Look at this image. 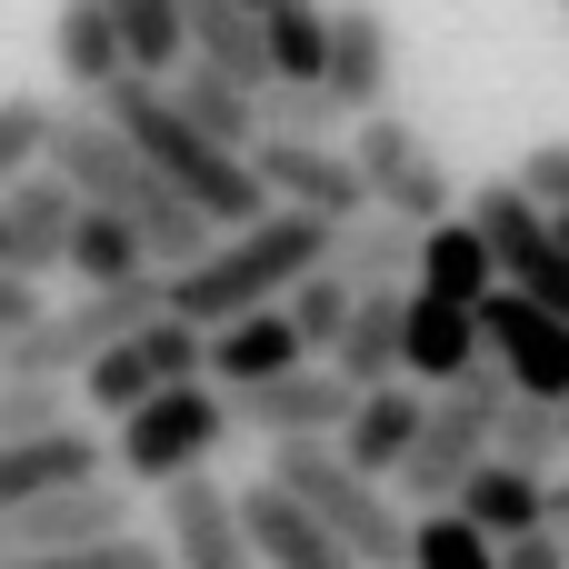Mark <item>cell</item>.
Here are the masks:
<instances>
[{
  "instance_id": "6da1fadb",
  "label": "cell",
  "mask_w": 569,
  "mask_h": 569,
  "mask_svg": "<svg viewBox=\"0 0 569 569\" xmlns=\"http://www.w3.org/2000/svg\"><path fill=\"white\" fill-rule=\"evenodd\" d=\"M40 170H60L70 180V200H90V210H110V220H130L140 230V250H150V270H180V260H200L220 230L90 110V100H60L50 110V150H40Z\"/></svg>"
},
{
  "instance_id": "7a4b0ae2",
  "label": "cell",
  "mask_w": 569,
  "mask_h": 569,
  "mask_svg": "<svg viewBox=\"0 0 569 569\" xmlns=\"http://www.w3.org/2000/svg\"><path fill=\"white\" fill-rule=\"evenodd\" d=\"M330 260V220H310V210H260V220H240V230H220L200 260H180V270H160V310L170 320H190V330H220V320H240V310H270L300 270H320Z\"/></svg>"
},
{
  "instance_id": "3957f363",
  "label": "cell",
  "mask_w": 569,
  "mask_h": 569,
  "mask_svg": "<svg viewBox=\"0 0 569 569\" xmlns=\"http://www.w3.org/2000/svg\"><path fill=\"white\" fill-rule=\"evenodd\" d=\"M90 110H100V120H110V130H120V140H130V150H140V160H150V170H160V180H170L210 230H240V220H260V210H270V200H260V180H250V160H240V150H220V140H200V130H190L150 80H110Z\"/></svg>"
},
{
  "instance_id": "277c9868",
  "label": "cell",
  "mask_w": 569,
  "mask_h": 569,
  "mask_svg": "<svg viewBox=\"0 0 569 569\" xmlns=\"http://www.w3.org/2000/svg\"><path fill=\"white\" fill-rule=\"evenodd\" d=\"M270 480L340 540L350 569H400V550H410V510L390 500V480H360L330 440H270Z\"/></svg>"
},
{
  "instance_id": "5b68a950",
  "label": "cell",
  "mask_w": 569,
  "mask_h": 569,
  "mask_svg": "<svg viewBox=\"0 0 569 569\" xmlns=\"http://www.w3.org/2000/svg\"><path fill=\"white\" fill-rule=\"evenodd\" d=\"M340 160H350V180H360V200L370 210H390V220H450L460 210V180H450V160L400 120V110H370V120H350V140H340Z\"/></svg>"
},
{
  "instance_id": "8992f818",
  "label": "cell",
  "mask_w": 569,
  "mask_h": 569,
  "mask_svg": "<svg viewBox=\"0 0 569 569\" xmlns=\"http://www.w3.org/2000/svg\"><path fill=\"white\" fill-rule=\"evenodd\" d=\"M220 440H230V400H220L210 380H170V390H150L140 410H120L110 460H120L130 480H190V470H210Z\"/></svg>"
},
{
  "instance_id": "52a82bcc",
  "label": "cell",
  "mask_w": 569,
  "mask_h": 569,
  "mask_svg": "<svg viewBox=\"0 0 569 569\" xmlns=\"http://www.w3.org/2000/svg\"><path fill=\"white\" fill-rule=\"evenodd\" d=\"M470 330H480V360L520 390V400H569V320L530 310L520 290H480L470 300Z\"/></svg>"
},
{
  "instance_id": "ba28073f",
  "label": "cell",
  "mask_w": 569,
  "mask_h": 569,
  "mask_svg": "<svg viewBox=\"0 0 569 569\" xmlns=\"http://www.w3.org/2000/svg\"><path fill=\"white\" fill-rule=\"evenodd\" d=\"M390 80H400L390 10L380 0H330L320 10V100L340 120H370V110H390Z\"/></svg>"
},
{
  "instance_id": "9c48e42d",
  "label": "cell",
  "mask_w": 569,
  "mask_h": 569,
  "mask_svg": "<svg viewBox=\"0 0 569 569\" xmlns=\"http://www.w3.org/2000/svg\"><path fill=\"white\" fill-rule=\"evenodd\" d=\"M250 180H260V200H280V210H310V220H360L370 200H360V180H350V160H340V140H280V130H260L250 150Z\"/></svg>"
},
{
  "instance_id": "30bf717a",
  "label": "cell",
  "mask_w": 569,
  "mask_h": 569,
  "mask_svg": "<svg viewBox=\"0 0 569 569\" xmlns=\"http://www.w3.org/2000/svg\"><path fill=\"white\" fill-rule=\"evenodd\" d=\"M120 530H130V480H110V470L0 510V550H90V540H120Z\"/></svg>"
},
{
  "instance_id": "8fae6325",
  "label": "cell",
  "mask_w": 569,
  "mask_h": 569,
  "mask_svg": "<svg viewBox=\"0 0 569 569\" xmlns=\"http://www.w3.org/2000/svg\"><path fill=\"white\" fill-rule=\"evenodd\" d=\"M230 400V430H260V440H330L340 410H350V380L330 360H300V370H270L250 390H220Z\"/></svg>"
},
{
  "instance_id": "7c38bea8",
  "label": "cell",
  "mask_w": 569,
  "mask_h": 569,
  "mask_svg": "<svg viewBox=\"0 0 569 569\" xmlns=\"http://www.w3.org/2000/svg\"><path fill=\"white\" fill-rule=\"evenodd\" d=\"M160 560L170 569H250V540H240V510L210 470L190 480H160Z\"/></svg>"
},
{
  "instance_id": "4fadbf2b",
  "label": "cell",
  "mask_w": 569,
  "mask_h": 569,
  "mask_svg": "<svg viewBox=\"0 0 569 569\" xmlns=\"http://www.w3.org/2000/svg\"><path fill=\"white\" fill-rule=\"evenodd\" d=\"M70 220H80L70 180H60V170H20V180L0 190V270H20V280L60 270V250H70Z\"/></svg>"
},
{
  "instance_id": "5bb4252c",
  "label": "cell",
  "mask_w": 569,
  "mask_h": 569,
  "mask_svg": "<svg viewBox=\"0 0 569 569\" xmlns=\"http://www.w3.org/2000/svg\"><path fill=\"white\" fill-rule=\"evenodd\" d=\"M420 380H380V390H350V410H340V430H330V450L360 470V480H390L400 470V450L420 440Z\"/></svg>"
},
{
  "instance_id": "9a60e30c",
  "label": "cell",
  "mask_w": 569,
  "mask_h": 569,
  "mask_svg": "<svg viewBox=\"0 0 569 569\" xmlns=\"http://www.w3.org/2000/svg\"><path fill=\"white\" fill-rule=\"evenodd\" d=\"M240 510V540H250V569H350L340 560V540L280 490V480H260L250 500H230Z\"/></svg>"
},
{
  "instance_id": "2e32d148",
  "label": "cell",
  "mask_w": 569,
  "mask_h": 569,
  "mask_svg": "<svg viewBox=\"0 0 569 569\" xmlns=\"http://www.w3.org/2000/svg\"><path fill=\"white\" fill-rule=\"evenodd\" d=\"M400 310H410V290H350V320L330 330V370L350 380V390H380V380H400Z\"/></svg>"
},
{
  "instance_id": "e0dca14e",
  "label": "cell",
  "mask_w": 569,
  "mask_h": 569,
  "mask_svg": "<svg viewBox=\"0 0 569 569\" xmlns=\"http://www.w3.org/2000/svg\"><path fill=\"white\" fill-rule=\"evenodd\" d=\"M470 360H480V330H470V310H460V300H430V290H410V310H400V380H420V390H450Z\"/></svg>"
},
{
  "instance_id": "ac0fdd59",
  "label": "cell",
  "mask_w": 569,
  "mask_h": 569,
  "mask_svg": "<svg viewBox=\"0 0 569 569\" xmlns=\"http://www.w3.org/2000/svg\"><path fill=\"white\" fill-rule=\"evenodd\" d=\"M540 480H550V470H510V460H470V480H460V490H450L440 510H460V520H470V530H480V540L500 550V540L540 530Z\"/></svg>"
},
{
  "instance_id": "d6986e66",
  "label": "cell",
  "mask_w": 569,
  "mask_h": 569,
  "mask_svg": "<svg viewBox=\"0 0 569 569\" xmlns=\"http://www.w3.org/2000/svg\"><path fill=\"white\" fill-rule=\"evenodd\" d=\"M90 470H100V440H90L80 420L30 430V440H0V510L40 500V490H60V480H90Z\"/></svg>"
},
{
  "instance_id": "ffe728a7",
  "label": "cell",
  "mask_w": 569,
  "mask_h": 569,
  "mask_svg": "<svg viewBox=\"0 0 569 569\" xmlns=\"http://www.w3.org/2000/svg\"><path fill=\"white\" fill-rule=\"evenodd\" d=\"M180 50H190L200 70L240 80V90L270 80V60H260V20H250L240 0H180Z\"/></svg>"
},
{
  "instance_id": "44dd1931",
  "label": "cell",
  "mask_w": 569,
  "mask_h": 569,
  "mask_svg": "<svg viewBox=\"0 0 569 569\" xmlns=\"http://www.w3.org/2000/svg\"><path fill=\"white\" fill-rule=\"evenodd\" d=\"M150 90H160L200 140H220V150H250V140H260L250 90H240V80H220V70H200V60H180V70H170V80H150Z\"/></svg>"
},
{
  "instance_id": "7402d4cb",
  "label": "cell",
  "mask_w": 569,
  "mask_h": 569,
  "mask_svg": "<svg viewBox=\"0 0 569 569\" xmlns=\"http://www.w3.org/2000/svg\"><path fill=\"white\" fill-rule=\"evenodd\" d=\"M410 250H420V230L390 220V210H360V220L330 230V270L350 290H410Z\"/></svg>"
},
{
  "instance_id": "603a6c76",
  "label": "cell",
  "mask_w": 569,
  "mask_h": 569,
  "mask_svg": "<svg viewBox=\"0 0 569 569\" xmlns=\"http://www.w3.org/2000/svg\"><path fill=\"white\" fill-rule=\"evenodd\" d=\"M50 60H60V80H70L80 100H100L110 80H130L120 30H110V10H100V0H60V10H50Z\"/></svg>"
},
{
  "instance_id": "cb8c5ba5",
  "label": "cell",
  "mask_w": 569,
  "mask_h": 569,
  "mask_svg": "<svg viewBox=\"0 0 569 569\" xmlns=\"http://www.w3.org/2000/svg\"><path fill=\"white\" fill-rule=\"evenodd\" d=\"M410 290H430V300H480L490 290V250H480V230L450 210V220H420V250H410Z\"/></svg>"
},
{
  "instance_id": "d4e9b609",
  "label": "cell",
  "mask_w": 569,
  "mask_h": 569,
  "mask_svg": "<svg viewBox=\"0 0 569 569\" xmlns=\"http://www.w3.org/2000/svg\"><path fill=\"white\" fill-rule=\"evenodd\" d=\"M60 270H80V290H110V280H140V270H150V250H140V230H130V220H110V210H90V200H80Z\"/></svg>"
},
{
  "instance_id": "484cf974",
  "label": "cell",
  "mask_w": 569,
  "mask_h": 569,
  "mask_svg": "<svg viewBox=\"0 0 569 569\" xmlns=\"http://www.w3.org/2000/svg\"><path fill=\"white\" fill-rule=\"evenodd\" d=\"M110 10V30H120V60H130V80H170L190 50H180V0H100Z\"/></svg>"
},
{
  "instance_id": "4316f807",
  "label": "cell",
  "mask_w": 569,
  "mask_h": 569,
  "mask_svg": "<svg viewBox=\"0 0 569 569\" xmlns=\"http://www.w3.org/2000/svg\"><path fill=\"white\" fill-rule=\"evenodd\" d=\"M70 410H100V420H120V410H140L160 380H150V360H140V340H110V350H90L80 370H70Z\"/></svg>"
},
{
  "instance_id": "83f0119b",
  "label": "cell",
  "mask_w": 569,
  "mask_h": 569,
  "mask_svg": "<svg viewBox=\"0 0 569 569\" xmlns=\"http://www.w3.org/2000/svg\"><path fill=\"white\" fill-rule=\"evenodd\" d=\"M490 460H510V470H550V460H569L560 450V400H500L490 410Z\"/></svg>"
},
{
  "instance_id": "f1b7e54d",
  "label": "cell",
  "mask_w": 569,
  "mask_h": 569,
  "mask_svg": "<svg viewBox=\"0 0 569 569\" xmlns=\"http://www.w3.org/2000/svg\"><path fill=\"white\" fill-rule=\"evenodd\" d=\"M280 320H290V330H300V350L320 360V350H330V330L350 320V280H340L330 260H320V270H300V280L280 290Z\"/></svg>"
},
{
  "instance_id": "f546056e",
  "label": "cell",
  "mask_w": 569,
  "mask_h": 569,
  "mask_svg": "<svg viewBox=\"0 0 569 569\" xmlns=\"http://www.w3.org/2000/svg\"><path fill=\"white\" fill-rule=\"evenodd\" d=\"M250 110H260V130H280V140H330V130H340V110L320 100V80H260Z\"/></svg>"
},
{
  "instance_id": "4dcf8cb0",
  "label": "cell",
  "mask_w": 569,
  "mask_h": 569,
  "mask_svg": "<svg viewBox=\"0 0 569 569\" xmlns=\"http://www.w3.org/2000/svg\"><path fill=\"white\" fill-rule=\"evenodd\" d=\"M400 569H490V540H480L460 510H420V520H410Z\"/></svg>"
},
{
  "instance_id": "1f68e13d",
  "label": "cell",
  "mask_w": 569,
  "mask_h": 569,
  "mask_svg": "<svg viewBox=\"0 0 569 569\" xmlns=\"http://www.w3.org/2000/svg\"><path fill=\"white\" fill-rule=\"evenodd\" d=\"M50 110H60V100H40V90H10V100H0V190H10L20 170H40V150H50Z\"/></svg>"
},
{
  "instance_id": "d6a6232c",
  "label": "cell",
  "mask_w": 569,
  "mask_h": 569,
  "mask_svg": "<svg viewBox=\"0 0 569 569\" xmlns=\"http://www.w3.org/2000/svg\"><path fill=\"white\" fill-rule=\"evenodd\" d=\"M0 569H170V560H160V540L120 530V540H90V550H10Z\"/></svg>"
},
{
  "instance_id": "836d02e7",
  "label": "cell",
  "mask_w": 569,
  "mask_h": 569,
  "mask_svg": "<svg viewBox=\"0 0 569 569\" xmlns=\"http://www.w3.org/2000/svg\"><path fill=\"white\" fill-rule=\"evenodd\" d=\"M130 340H140V360H150V380H160V390H170V380H200V330H190V320H170V310H160V320H140Z\"/></svg>"
},
{
  "instance_id": "e575fe53",
  "label": "cell",
  "mask_w": 569,
  "mask_h": 569,
  "mask_svg": "<svg viewBox=\"0 0 569 569\" xmlns=\"http://www.w3.org/2000/svg\"><path fill=\"white\" fill-rule=\"evenodd\" d=\"M60 420H70V390H60V380H0V440L60 430Z\"/></svg>"
},
{
  "instance_id": "d590c367",
  "label": "cell",
  "mask_w": 569,
  "mask_h": 569,
  "mask_svg": "<svg viewBox=\"0 0 569 569\" xmlns=\"http://www.w3.org/2000/svg\"><path fill=\"white\" fill-rule=\"evenodd\" d=\"M510 190H520V200H540V210H569V140H540V150H520Z\"/></svg>"
},
{
  "instance_id": "8d00e7d4",
  "label": "cell",
  "mask_w": 569,
  "mask_h": 569,
  "mask_svg": "<svg viewBox=\"0 0 569 569\" xmlns=\"http://www.w3.org/2000/svg\"><path fill=\"white\" fill-rule=\"evenodd\" d=\"M490 569H569V540H550V530H520V540H500V550H490Z\"/></svg>"
},
{
  "instance_id": "74e56055",
  "label": "cell",
  "mask_w": 569,
  "mask_h": 569,
  "mask_svg": "<svg viewBox=\"0 0 569 569\" xmlns=\"http://www.w3.org/2000/svg\"><path fill=\"white\" fill-rule=\"evenodd\" d=\"M30 320H40V280L0 270V340H10V330H30Z\"/></svg>"
},
{
  "instance_id": "f35d334b",
  "label": "cell",
  "mask_w": 569,
  "mask_h": 569,
  "mask_svg": "<svg viewBox=\"0 0 569 569\" xmlns=\"http://www.w3.org/2000/svg\"><path fill=\"white\" fill-rule=\"evenodd\" d=\"M540 530L569 540V480H540Z\"/></svg>"
},
{
  "instance_id": "ab89813d",
  "label": "cell",
  "mask_w": 569,
  "mask_h": 569,
  "mask_svg": "<svg viewBox=\"0 0 569 569\" xmlns=\"http://www.w3.org/2000/svg\"><path fill=\"white\" fill-rule=\"evenodd\" d=\"M550 240H560V250H569V210H550Z\"/></svg>"
},
{
  "instance_id": "60d3db41",
  "label": "cell",
  "mask_w": 569,
  "mask_h": 569,
  "mask_svg": "<svg viewBox=\"0 0 569 569\" xmlns=\"http://www.w3.org/2000/svg\"><path fill=\"white\" fill-rule=\"evenodd\" d=\"M240 10H250V20H260V10H280V0H240Z\"/></svg>"
},
{
  "instance_id": "b9f144b4",
  "label": "cell",
  "mask_w": 569,
  "mask_h": 569,
  "mask_svg": "<svg viewBox=\"0 0 569 569\" xmlns=\"http://www.w3.org/2000/svg\"><path fill=\"white\" fill-rule=\"evenodd\" d=\"M560 450H569V400H560Z\"/></svg>"
},
{
  "instance_id": "7bdbcfd3",
  "label": "cell",
  "mask_w": 569,
  "mask_h": 569,
  "mask_svg": "<svg viewBox=\"0 0 569 569\" xmlns=\"http://www.w3.org/2000/svg\"><path fill=\"white\" fill-rule=\"evenodd\" d=\"M0 560H10V550H0Z\"/></svg>"
}]
</instances>
